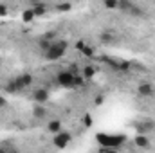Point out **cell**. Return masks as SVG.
<instances>
[{
    "mask_svg": "<svg viewBox=\"0 0 155 153\" xmlns=\"http://www.w3.org/2000/svg\"><path fill=\"white\" fill-rule=\"evenodd\" d=\"M67 49H69V41L67 40H56V41H52L51 49L45 52V60L47 61H56V60L65 56Z\"/></svg>",
    "mask_w": 155,
    "mask_h": 153,
    "instance_id": "cell-1",
    "label": "cell"
},
{
    "mask_svg": "<svg viewBox=\"0 0 155 153\" xmlns=\"http://www.w3.org/2000/svg\"><path fill=\"white\" fill-rule=\"evenodd\" d=\"M74 77L76 76H74L69 69H65V70H60V72H58L56 81H58V85L63 86V88H74Z\"/></svg>",
    "mask_w": 155,
    "mask_h": 153,
    "instance_id": "cell-2",
    "label": "cell"
},
{
    "mask_svg": "<svg viewBox=\"0 0 155 153\" xmlns=\"http://www.w3.org/2000/svg\"><path fill=\"white\" fill-rule=\"evenodd\" d=\"M71 141H72V135H71L69 132H65V130H61L60 133H56V135L52 137V144H54L58 150L67 148V146L71 144Z\"/></svg>",
    "mask_w": 155,
    "mask_h": 153,
    "instance_id": "cell-3",
    "label": "cell"
},
{
    "mask_svg": "<svg viewBox=\"0 0 155 153\" xmlns=\"http://www.w3.org/2000/svg\"><path fill=\"white\" fill-rule=\"evenodd\" d=\"M33 101H35V105H45L47 101H49V97H51V92H49V88H45V86H36L35 90H33Z\"/></svg>",
    "mask_w": 155,
    "mask_h": 153,
    "instance_id": "cell-4",
    "label": "cell"
},
{
    "mask_svg": "<svg viewBox=\"0 0 155 153\" xmlns=\"http://www.w3.org/2000/svg\"><path fill=\"white\" fill-rule=\"evenodd\" d=\"M137 94H139L141 97H152L155 94V86L150 81H143V83L137 85Z\"/></svg>",
    "mask_w": 155,
    "mask_h": 153,
    "instance_id": "cell-5",
    "label": "cell"
},
{
    "mask_svg": "<svg viewBox=\"0 0 155 153\" xmlns=\"http://www.w3.org/2000/svg\"><path fill=\"white\" fill-rule=\"evenodd\" d=\"M33 76L29 74V72H24V74H20V76L15 79V83H16V86H18V90H25V88H29L31 85H33Z\"/></svg>",
    "mask_w": 155,
    "mask_h": 153,
    "instance_id": "cell-6",
    "label": "cell"
},
{
    "mask_svg": "<svg viewBox=\"0 0 155 153\" xmlns=\"http://www.w3.org/2000/svg\"><path fill=\"white\" fill-rule=\"evenodd\" d=\"M153 128H155L153 121H141V122H135V130H137L139 135H146V133H150Z\"/></svg>",
    "mask_w": 155,
    "mask_h": 153,
    "instance_id": "cell-7",
    "label": "cell"
},
{
    "mask_svg": "<svg viewBox=\"0 0 155 153\" xmlns=\"http://www.w3.org/2000/svg\"><path fill=\"white\" fill-rule=\"evenodd\" d=\"M61 130H63V122H61L60 119H51V121L47 122V132H49V133L56 135V133H60Z\"/></svg>",
    "mask_w": 155,
    "mask_h": 153,
    "instance_id": "cell-8",
    "label": "cell"
},
{
    "mask_svg": "<svg viewBox=\"0 0 155 153\" xmlns=\"http://www.w3.org/2000/svg\"><path fill=\"white\" fill-rule=\"evenodd\" d=\"M31 9H33L35 16H43V15H47V11H49L47 4H43V2H33V4H31Z\"/></svg>",
    "mask_w": 155,
    "mask_h": 153,
    "instance_id": "cell-9",
    "label": "cell"
},
{
    "mask_svg": "<svg viewBox=\"0 0 155 153\" xmlns=\"http://www.w3.org/2000/svg\"><path fill=\"white\" fill-rule=\"evenodd\" d=\"M99 40H101V43H114L116 41V33H114V29H103V33L99 34Z\"/></svg>",
    "mask_w": 155,
    "mask_h": 153,
    "instance_id": "cell-10",
    "label": "cell"
},
{
    "mask_svg": "<svg viewBox=\"0 0 155 153\" xmlns=\"http://www.w3.org/2000/svg\"><path fill=\"white\" fill-rule=\"evenodd\" d=\"M47 114H49V112H47L45 105H35V106H33V117H35V119H43Z\"/></svg>",
    "mask_w": 155,
    "mask_h": 153,
    "instance_id": "cell-11",
    "label": "cell"
},
{
    "mask_svg": "<svg viewBox=\"0 0 155 153\" xmlns=\"http://www.w3.org/2000/svg\"><path fill=\"white\" fill-rule=\"evenodd\" d=\"M134 142H135V146H139V148H148V146H150V139H148L146 135H137V137L134 139Z\"/></svg>",
    "mask_w": 155,
    "mask_h": 153,
    "instance_id": "cell-12",
    "label": "cell"
},
{
    "mask_svg": "<svg viewBox=\"0 0 155 153\" xmlns=\"http://www.w3.org/2000/svg\"><path fill=\"white\" fill-rule=\"evenodd\" d=\"M132 4H134V2H130V0H117V9H119L121 13H126V15H128Z\"/></svg>",
    "mask_w": 155,
    "mask_h": 153,
    "instance_id": "cell-13",
    "label": "cell"
},
{
    "mask_svg": "<svg viewBox=\"0 0 155 153\" xmlns=\"http://www.w3.org/2000/svg\"><path fill=\"white\" fill-rule=\"evenodd\" d=\"M81 76L85 77V79H92V77L96 76V67H92V65H87V67H83V70H81Z\"/></svg>",
    "mask_w": 155,
    "mask_h": 153,
    "instance_id": "cell-14",
    "label": "cell"
},
{
    "mask_svg": "<svg viewBox=\"0 0 155 153\" xmlns=\"http://www.w3.org/2000/svg\"><path fill=\"white\" fill-rule=\"evenodd\" d=\"M54 9L60 11V13H67V11L72 9V4H71V2H58V4L54 5Z\"/></svg>",
    "mask_w": 155,
    "mask_h": 153,
    "instance_id": "cell-15",
    "label": "cell"
},
{
    "mask_svg": "<svg viewBox=\"0 0 155 153\" xmlns=\"http://www.w3.org/2000/svg\"><path fill=\"white\" fill-rule=\"evenodd\" d=\"M36 16H35V13H33V9L29 7V9H25L24 13H22V20L25 22V24H29V22H33Z\"/></svg>",
    "mask_w": 155,
    "mask_h": 153,
    "instance_id": "cell-16",
    "label": "cell"
},
{
    "mask_svg": "<svg viewBox=\"0 0 155 153\" xmlns=\"http://www.w3.org/2000/svg\"><path fill=\"white\" fill-rule=\"evenodd\" d=\"M85 58H94L96 56V47L94 45H90V43H87V47L83 49V52H81Z\"/></svg>",
    "mask_w": 155,
    "mask_h": 153,
    "instance_id": "cell-17",
    "label": "cell"
},
{
    "mask_svg": "<svg viewBox=\"0 0 155 153\" xmlns=\"http://www.w3.org/2000/svg\"><path fill=\"white\" fill-rule=\"evenodd\" d=\"M130 69H132V65L128 61H119V65H117V70L121 74H130Z\"/></svg>",
    "mask_w": 155,
    "mask_h": 153,
    "instance_id": "cell-18",
    "label": "cell"
},
{
    "mask_svg": "<svg viewBox=\"0 0 155 153\" xmlns=\"http://www.w3.org/2000/svg\"><path fill=\"white\" fill-rule=\"evenodd\" d=\"M128 15H132V16H143V15H144V11H143L137 4H132V7H130Z\"/></svg>",
    "mask_w": 155,
    "mask_h": 153,
    "instance_id": "cell-19",
    "label": "cell"
},
{
    "mask_svg": "<svg viewBox=\"0 0 155 153\" xmlns=\"http://www.w3.org/2000/svg\"><path fill=\"white\" fill-rule=\"evenodd\" d=\"M4 88H5V92H7V94H16V92H20V90H18V86H16V83H15V79H13V81H9Z\"/></svg>",
    "mask_w": 155,
    "mask_h": 153,
    "instance_id": "cell-20",
    "label": "cell"
},
{
    "mask_svg": "<svg viewBox=\"0 0 155 153\" xmlns=\"http://www.w3.org/2000/svg\"><path fill=\"white\" fill-rule=\"evenodd\" d=\"M85 81H87V79L81 76V74L76 76L74 77V88H85Z\"/></svg>",
    "mask_w": 155,
    "mask_h": 153,
    "instance_id": "cell-21",
    "label": "cell"
},
{
    "mask_svg": "<svg viewBox=\"0 0 155 153\" xmlns=\"http://www.w3.org/2000/svg\"><path fill=\"white\" fill-rule=\"evenodd\" d=\"M103 7L105 9H117V0H105Z\"/></svg>",
    "mask_w": 155,
    "mask_h": 153,
    "instance_id": "cell-22",
    "label": "cell"
},
{
    "mask_svg": "<svg viewBox=\"0 0 155 153\" xmlns=\"http://www.w3.org/2000/svg\"><path fill=\"white\" fill-rule=\"evenodd\" d=\"M74 47H76V50H79V52H83V49L87 47V41H85V40H78L76 43H74Z\"/></svg>",
    "mask_w": 155,
    "mask_h": 153,
    "instance_id": "cell-23",
    "label": "cell"
},
{
    "mask_svg": "<svg viewBox=\"0 0 155 153\" xmlns=\"http://www.w3.org/2000/svg\"><path fill=\"white\" fill-rule=\"evenodd\" d=\"M7 15H9V5L2 2L0 4V16H7Z\"/></svg>",
    "mask_w": 155,
    "mask_h": 153,
    "instance_id": "cell-24",
    "label": "cell"
},
{
    "mask_svg": "<svg viewBox=\"0 0 155 153\" xmlns=\"http://www.w3.org/2000/svg\"><path fill=\"white\" fill-rule=\"evenodd\" d=\"M103 101H105V96H103V94H97V96L94 97V105H96V106L103 105Z\"/></svg>",
    "mask_w": 155,
    "mask_h": 153,
    "instance_id": "cell-25",
    "label": "cell"
},
{
    "mask_svg": "<svg viewBox=\"0 0 155 153\" xmlns=\"http://www.w3.org/2000/svg\"><path fill=\"white\" fill-rule=\"evenodd\" d=\"M11 151H13V148H11V146H7V144L0 146V153H11Z\"/></svg>",
    "mask_w": 155,
    "mask_h": 153,
    "instance_id": "cell-26",
    "label": "cell"
},
{
    "mask_svg": "<svg viewBox=\"0 0 155 153\" xmlns=\"http://www.w3.org/2000/svg\"><path fill=\"white\" fill-rule=\"evenodd\" d=\"M85 126H92V117L88 114H85Z\"/></svg>",
    "mask_w": 155,
    "mask_h": 153,
    "instance_id": "cell-27",
    "label": "cell"
},
{
    "mask_svg": "<svg viewBox=\"0 0 155 153\" xmlns=\"http://www.w3.org/2000/svg\"><path fill=\"white\" fill-rule=\"evenodd\" d=\"M5 105H7V101H5V97H4V96H0V108H4Z\"/></svg>",
    "mask_w": 155,
    "mask_h": 153,
    "instance_id": "cell-28",
    "label": "cell"
},
{
    "mask_svg": "<svg viewBox=\"0 0 155 153\" xmlns=\"http://www.w3.org/2000/svg\"><path fill=\"white\" fill-rule=\"evenodd\" d=\"M11 153H18V151H15V150H13V151H11Z\"/></svg>",
    "mask_w": 155,
    "mask_h": 153,
    "instance_id": "cell-29",
    "label": "cell"
}]
</instances>
